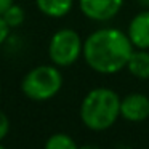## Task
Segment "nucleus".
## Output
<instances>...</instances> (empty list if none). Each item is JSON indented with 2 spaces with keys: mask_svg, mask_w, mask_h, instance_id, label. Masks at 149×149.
Here are the masks:
<instances>
[{
  "mask_svg": "<svg viewBox=\"0 0 149 149\" xmlns=\"http://www.w3.org/2000/svg\"><path fill=\"white\" fill-rule=\"evenodd\" d=\"M132 45L127 32L119 27H100L84 40V59L87 66L101 75H114L127 68Z\"/></svg>",
  "mask_w": 149,
  "mask_h": 149,
  "instance_id": "1",
  "label": "nucleus"
},
{
  "mask_svg": "<svg viewBox=\"0 0 149 149\" xmlns=\"http://www.w3.org/2000/svg\"><path fill=\"white\" fill-rule=\"evenodd\" d=\"M120 95L107 87L91 88L80 101L79 117L90 132H106L120 117Z\"/></svg>",
  "mask_w": 149,
  "mask_h": 149,
  "instance_id": "2",
  "label": "nucleus"
},
{
  "mask_svg": "<svg viewBox=\"0 0 149 149\" xmlns=\"http://www.w3.org/2000/svg\"><path fill=\"white\" fill-rule=\"evenodd\" d=\"M61 68L50 64H39L36 68L29 69L24 74L21 80V91L31 101L43 103L50 101L61 91L63 88V74L59 71Z\"/></svg>",
  "mask_w": 149,
  "mask_h": 149,
  "instance_id": "3",
  "label": "nucleus"
},
{
  "mask_svg": "<svg viewBox=\"0 0 149 149\" xmlns=\"http://www.w3.org/2000/svg\"><path fill=\"white\" fill-rule=\"evenodd\" d=\"M48 58L58 68L75 64L84 55V39L72 27L58 29L48 42Z\"/></svg>",
  "mask_w": 149,
  "mask_h": 149,
  "instance_id": "4",
  "label": "nucleus"
},
{
  "mask_svg": "<svg viewBox=\"0 0 149 149\" xmlns=\"http://www.w3.org/2000/svg\"><path fill=\"white\" fill-rule=\"evenodd\" d=\"M125 0H77L79 10L93 23H107L123 8Z\"/></svg>",
  "mask_w": 149,
  "mask_h": 149,
  "instance_id": "5",
  "label": "nucleus"
},
{
  "mask_svg": "<svg viewBox=\"0 0 149 149\" xmlns=\"http://www.w3.org/2000/svg\"><path fill=\"white\" fill-rule=\"evenodd\" d=\"M120 117L130 123H141L149 119V96L132 91L120 98Z\"/></svg>",
  "mask_w": 149,
  "mask_h": 149,
  "instance_id": "6",
  "label": "nucleus"
},
{
  "mask_svg": "<svg viewBox=\"0 0 149 149\" xmlns=\"http://www.w3.org/2000/svg\"><path fill=\"white\" fill-rule=\"evenodd\" d=\"M127 36L135 48L149 50V10L143 8L130 19Z\"/></svg>",
  "mask_w": 149,
  "mask_h": 149,
  "instance_id": "7",
  "label": "nucleus"
},
{
  "mask_svg": "<svg viewBox=\"0 0 149 149\" xmlns=\"http://www.w3.org/2000/svg\"><path fill=\"white\" fill-rule=\"evenodd\" d=\"M34 2L40 13L53 19L68 16L74 7V0H34Z\"/></svg>",
  "mask_w": 149,
  "mask_h": 149,
  "instance_id": "8",
  "label": "nucleus"
},
{
  "mask_svg": "<svg viewBox=\"0 0 149 149\" xmlns=\"http://www.w3.org/2000/svg\"><path fill=\"white\" fill-rule=\"evenodd\" d=\"M127 71L136 79H149V50L135 48L127 63Z\"/></svg>",
  "mask_w": 149,
  "mask_h": 149,
  "instance_id": "9",
  "label": "nucleus"
},
{
  "mask_svg": "<svg viewBox=\"0 0 149 149\" xmlns=\"http://www.w3.org/2000/svg\"><path fill=\"white\" fill-rule=\"evenodd\" d=\"M45 148L47 149H77L79 144L71 135L58 132L48 136V139L45 141Z\"/></svg>",
  "mask_w": 149,
  "mask_h": 149,
  "instance_id": "10",
  "label": "nucleus"
},
{
  "mask_svg": "<svg viewBox=\"0 0 149 149\" xmlns=\"http://www.w3.org/2000/svg\"><path fill=\"white\" fill-rule=\"evenodd\" d=\"M3 19L5 23L10 26V29H16V27L23 26L24 23V18H26V13H24V8L18 3H13L3 15Z\"/></svg>",
  "mask_w": 149,
  "mask_h": 149,
  "instance_id": "11",
  "label": "nucleus"
},
{
  "mask_svg": "<svg viewBox=\"0 0 149 149\" xmlns=\"http://www.w3.org/2000/svg\"><path fill=\"white\" fill-rule=\"evenodd\" d=\"M8 133H10V117L5 114V111L0 109V143H3Z\"/></svg>",
  "mask_w": 149,
  "mask_h": 149,
  "instance_id": "12",
  "label": "nucleus"
},
{
  "mask_svg": "<svg viewBox=\"0 0 149 149\" xmlns=\"http://www.w3.org/2000/svg\"><path fill=\"white\" fill-rule=\"evenodd\" d=\"M8 36H10V26L5 23L3 16L0 15V47H2L5 42H7Z\"/></svg>",
  "mask_w": 149,
  "mask_h": 149,
  "instance_id": "13",
  "label": "nucleus"
},
{
  "mask_svg": "<svg viewBox=\"0 0 149 149\" xmlns=\"http://www.w3.org/2000/svg\"><path fill=\"white\" fill-rule=\"evenodd\" d=\"M13 3H15V0H0V15H3Z\"/></svg>",
  "mask_w": 149,
  "mask_h": 149,
  "instance_id": "14",
  "label": "nucleus"
},
{
  "mask_svg": "<svg viewBox=\"0 0 149 149\" xmlns=\"http://www.w3.org/2000/svg\"><path fill=\"white\" fill-rule=\"evenodd\" d=\"M136 3L139 5L141 8H144V10H149V0H135Z\"/></svg>",
  "mask_w": 149,
  "mask_h": 149,
  "instance_id": "15",
  "label": "nucleus"
},
{
  "mask_svg": "<svg viewBox=\"0 0 149 149\" xmlns=\"http://www.w3.org/2000/svg\"><path fill=\"white\" fill-rule=\"evenodd\" d=\"M0 149H3V143H0Z\"/></svg>",
  "mask_w": 149,
  "mask_h": 149,
  "instance_id": "16",
  "label": "nucleus"
},
{
  "mask_svg": "<svg viewBox=\"0 0 149 149\" xmlns=\"http://www.w3.org/2000/svg\"><path fill=\"white\" fill-rule=\"evenodd\" d=\"M0 96H2V84H0Z\"/></svg>",
  "mask_w": 149,
  "mask_h": 149,
  "instance_id": "17",
  "label": "nucleus"
}]
</instances>
